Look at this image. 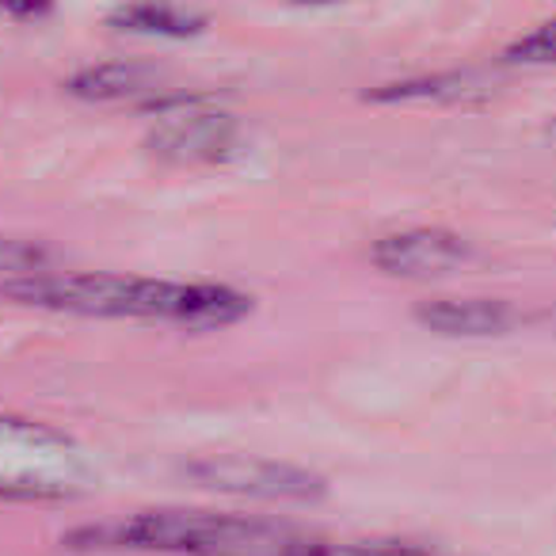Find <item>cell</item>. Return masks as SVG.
I'll return each mask as SVG.
<instances>
[{
    "mask_svg": "<svg viewBox=\"0 0 556 556\" xmlns=\"http://www.w3.org/2000/svg\"><path fill=\"white\" fill-rule=\"evenodd\" d=\"M0 298L65 317L146 320V325L176 328H229L255 309L252 294L229 282H172V278L108 275V270L20 275L0 287Z\"/></svg>",
    "mask_w": 556,
    "mask_h": 556,
    "instance_id": "1",
    "label": "cell"
},
{
    "mask_svg": "<svg viewBox=\"0 0 556 556\" xmlns=\"http://www.w3.org/2000/svg\"><path fill=\"white\" fill-rule=\"evenodd\" d=\"M65 545L184 556H305L313 538L275 518L217 515V510H146L115 522L80 526L65 538Z\"/></svg>",
    "mask_w": 556,
    "mask_h": 556,
    "instance_id": "2",
    "label": "cell"
},
{
    "mask_svg": "<svg viewBox=\"0 0 556 556\" xmlns=\"http://www.w3.org/2000/svg\"><path fill=\"white\" fill-rule=\"evenodd\" d=\"M88 484V465L70 434L20 416H0V500L62 503Z\"/></svg>",
    "mask_w": 556,
    "mask_h": 556,
    "instance_id": "3",
    "label": "cell"
},
{
    "mask_svg": "<svg viewBox=\"0 0 556 556\" xmlns=\"http://www.w3.org/2000/svg\"><path fill=\"white\" fill-rule=\"evenodd\" d=\"M179 477L222 495H248V500H287V503H320L328 495V480L317 469L294 462H270L248 454H210L187 457Z\"/></svg>",
    "mask_w": 556,
    "mask_h": 556,
    "instance_id": "4",
    "label": "cell"
},
{
    "mask_svg": "<svg viewBox=\"0 0 556 556\" xmlns=\"http://www.w3.org/2000/svg\"><path fill=\"white\" fill-rule=\"evenodd\" d=\"M240 146V123L225 111L184 108L149 130L146 149L168 164H222Z\"/></svg>",
    "mask_w": 556,
    "mask_h": 556,
    "instance_id": "5",
    "label": "cell"
},
{
    "mask_svg": "<svg viewBox=\"0 0 556 556\" xmlns=\"http://www.w3.org/2000/svg\"><path fill=\"white\" fill-rule=\"evenodd\" d=\"M370 263L393 278H434L472 263V248L450 229H408L381 237L370 248Z\"/></svg>",
    "mask_w": 556,
    "mask_h": 556,
    "instance_id": "6",
    "label": "cell"
},
{
    "mask_svg": "<svg viewBox=\"0 0 556 556\" xmlns=\"http://www.w3.org/2000/svg\"><path fill=\"white\" fill-rule=\"evenodd\" d=\"M416 320L442 336H503L518 325L515 305L492 302V298H439L419 302Z\"/></svg>",
    "mask_w": 556,
    "mask_h": 556,
    "instance_id": "7",
    "label": "cell"
},
{
    "mask_svg": "<svg viewBox=\"0 0 556 556\" xmlns=\"http://www.w3.org/2000/svg\"><path fill=\"white\" fill-rule=\"evenodd\" d=\"M156 85H161V70L146 62H100L73 73L65 80V92L85 103H115L153 92Z\"/></svg>",
    "mask_w": 556,
    "mask_h": 556,
    "instance_id": "8",
    "label": "cell"
},
{
    "mask_svg": "<svg viewBox=\"0 0 556 556\" xmlns=\"http://www.w3.org/2000/svg\"><path fill=\"white\" fill-rule=\"evenodd\" d=\"M115 31L126 35H156V39H191L206 27V16L172 4V0H130L111 12L108 20Z\"/></svg>",
    "mask_w": 556,
    "mask_h": 556,
    "instance_id": "9",
    "label": "cell"
},
{
    "mask_svg": "<svg viewBox=\"0 0 556 556\" xmlns=\"http://www.w3.org/2000/svg\"><path fill=\"white\" fill-rule=\"evenodd\" d=\"M484 92V80L477 73H434V77H412V80H393L381 85L374 92H366V100L374 103H457L469 96Z\"/></svg>",
    "mask_w": 556,
    "mask_h": 556,
    "instance_id": "10",
    "label": "cell"
},
{
    "mask_svg": "<svg viewBox=\"0 0 556 556\" xmlns=\"http://www.w3.org/2000/svg\"><path fill=\"white\" fill-rule=\"evenodd\" d=\"M58 252L47 244H35V240L20 237H0V275H42V270H54Z\"/></svg>",
    "mask_w": 556,
    "mask_h": 556,
    "instance_id": "11",
    "label": "cell"
},
{
    "mask_svg": "<svg viewBox=\"0 0 556 556\" xmlns=\"http://www.w3.org/2000/svg\"><path fill=\"white\" fill-rule=\"evenodd\" d=\"M507 62L515 65H556V20L533 27L518 42L507 47Z\"/></svg>",
    "mask_w": 556,
    "mask_h": 556,
    "instance_id": "12",
    "label": "cell"
},
{
    "mask_svg": "<svg viewBox=\"0 0 556 556\" xmlns=\"http://www.w3.org/2000/svg\"><path fill=\"white\" fill-rule=\"evenodd\" d=\"M305 556H439L416 545H396V541H370V545H328V541H313Z\"/></svg>",
    "mask_w": 556,
    "mask_h": 556,
    "instance_id": "13",
    "label": "cell"
},
{
    "mask_svg": "<svg viewBox=\"0 0 556 556\" xmlns=\"http://www.w3.org/2000/svg\"><path fill=\"white\" fill-rule=\"evenodd\" d=\"M50 4H54V0H0V9L12 12V16H20V20L42 16V12H50Z\"/></svg>",
    "mask_w": 556,
    "mask_h": 556,
    "instance_id": "14",
    "label": "cell"
},
{
    "mask_svg": "<svg viewBox=\"0 0 556 556\" xmlns=\"http://www.w3.org/2000/svg\"><path fill=\"white\" fill-rule=\"evenodd\" d=\"M298 4H332V0H298Z\"/></svg>",
    "mask_w": 556,
    "mask_h": 556,
    "instance_id": "15",
    "label": "cell"
}]
</instances>
